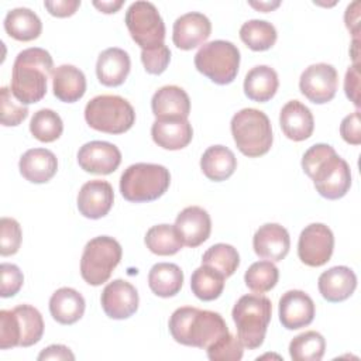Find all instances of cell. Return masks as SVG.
Wrapping results in <instances>:
<instances>
[{
	"instance_id": "obj_33",
	"label": "cell",
	"mask_w": 361,
	"mask_h": 361,
	"mask_svg": "<svg viewBox=\"0 0 361 361\" xmlns=\"http://www.w3.org/2000/svg\"><path fill=\"white\" fill-rule=\"evenodd\" d=\"M224 276L214 268L202 264L196 268L190 278V289L193 295L204 302L217 299L224 289Z\"/></svg>"
},
{
	"instance_id": "obj_52",
	"label": "cell",
	"mask_w": 361,
	"mask_h": 361,
	"mask_svg": "<svg viewBox=\"0 0 361 361\" xmlns=\"http://www.w3.org/2000/svg\"><path fill=\"white\" fill-rule=\"evenodd\" d=\"M281 3L279 1H259V3H255V1H250V6L262 11V13H267V11H271L274 8H276Z\"/></svg>"
},
{
	"instance_id": "obj_38",
	"label": "cell",
	"mask_w": 361,
	"mask_h": 361,
	"mask_svg": "<svg viewBox=\"0 0 361 361\" xmlns=\"http://www.w3.org/2000/svg\"><path fill=\"white\" fill-rule=\"evenodd\" d=\"M31 134L41 142H52L62 135L63 123L58 113L51 109H41L34 113L30 121Z\"/></svg>"
},
{
	"instance_id": "obj_41",
	"label": "cell",
	"mask_w": 361,
	"mask_h": 361,
	"mask_svg": "<svg viewBox=\"0 0 361 361\" xmlns=\"http://www.w3.org/2000/svg\"><path fill=\"white\" fill-rule=\"evenodd\" d=\"M0 109H1V124L6 127L21 124L28 116V107L13 96L11 90L6 86L0 89Z\"/></svg>"
},
{
	"instance_id": "obj_28",
	"label": "cell",
	"mask_w": 361,
	"mask_h": 361,
	"mask_svg": "<svg viewBox=\"0 0 361 361\" xmlns=\"http://www.w3.org/2000/svg\"><path fill=\"white\" fill-rule=\"evenodd\" d=\"M279 86L278 73L268 65H258L250 69L244 78V93L258 103L271 100Z\"/></svg>"
},
{
	"instance_id": "obj_17",
	"label": "cell",
	"mask_w": 361,
	"mask_h": 361,
	"mask_svg": "<svg viewBox=\"0 0 361 361\" xmlns=\"http://www.w3.org/2000/svg\"><path fill=\"white\" fill-rule=\"evenodd\" d=\"M114 200L113 188L107 180L93 179L86 182L78 193V209L82 216L87 219L104 217Z\"/></svg>"
},
{
	"instance_id": "obj_22",
	"label": "cell",
	"mask_w": 361,
	"mask_h": 361,
	"mask_svg": "<svg viewBox=\"0 0 361 361\" xmlns=\"http://www.w3.org/2000/svg\"><path fill=\"white\" fill-rule=\"evenodd\" d=\"M319 292L327 302H343L348 299L357 288V276L348 267L338 265L324 271L317 281Z\"/></svg>"
},
{
	"instance_id": "obj_10",
	"label": "cell",
	"mask_w": 361,
	"mask_h": 361,
	"mask_svg": "<svg viewBox=\"0 0 361 361\" xmlns=\"http://www.w3.org/2000/svg\"><path fill=\"white\" fill-rule=\"evenodd\" d=\"M126 25L131 38L141 49L164 45L165 24L158 8L151 1H134L126 11Z\"/></svg>"
},
{
	"instance_id": "obj_47",
	"label": "cell",
	"mask_w": 361,
	"mask_h": 361,
	"mask_svg": "<svg viewBox=\"0 0 361 361\" xmlns=\"http://www.w3.org/2000/svg\"><path fill=\"white\" fill-rule=\"evenodd\" d=\"M360 65L353 63L347 72L344 79V92L345 96L354 103L355 107H360Z\"/></svg>"
},
{
	"instance_id": "obj_15",
	"label": "cell",
	"mask_w": 361,
	"mask_h": 361,
	"mask_svg": "<svg viewBox=\"0 0 361 361\" xmlns=\"http://www.w3.org/2000/svg\"><path fill=\"white\" fill-rule=\"evenodd\" d=\"M314 312L312 298L303 290H288L279 299V322L288 330L309 326L314 319Z\"/></svg>"
},
{
	"instance_id": "obj_20",
	"label": "cell",
	"mask_w": 361,
	"mask_h": 361,
	"mask_svg": "<svg viewBox=\"0 0 361 361\" xmlns=\"http://www.w3.org/2000/svg\"><path fill=\"white\" fill-rule=\"evenodd\" d=\"M151 109L158 120L188 118L190 113V99L182 87L166 85L154 93Z\"/></svg>"
},
{
	"instance_id": "obj_46",
	"label": "cell",
	"mask_w": 361,
	"mask_h": 361,
	"mask_svg": "<svg viewBox=\"0 0 361 361\" xmlns=\"http://www.w3.org/2000/svg\"><path fill=\"white\" fill-rule=\"evenodd\" d=\"M340 134L343 140L351 145L361 144V123L358 110L343 118L340 124Z\"/></svg>"
},
{
	"instance_id": "obj_8",
	"label": "cell",
	"mask_w": 361,
	"mask_h": 361,
	"mask_svg": "<svg viewBox=\"0 0 361 361\" xmlns=\"http://www.w3.org/2000/svg\"><path fill=\"white\" fill-rule=\"evenodd\" d=\"M196 69L217 85L231 83L240 66L238 48L224 39L204 44L195 55Z\"/></svg>"
},
{
	"instance_id": "obj_25",
	"label": "cell",
	"mask_w": 361,
	"mask_h": 361,
	"mask_svg": "<svg viewBox=\"0 0 361 361\" xmlns=\"http://www.w3.org/2000/svg\"><path fill=\"white\" fill-rule=\"evenodd\" d=\"M20 173L32 183H45L58 171L55 154L47 148H32L25 151L18 162Z\"/></svg>"
},
{
	"instance_id": "obj_42",
	"label": "cell",
	"mask_w": 361,
	"mask_h": 361,
	"mask_svg": "<svg viewBox=\"0 0 361 361\" xmlns=\"http://www.w3.org/2000/svg\"><path fill=\"white\" fill-rule=\"evenodd\" d=\"M0 228V254L3 257L14 255L20 250L23 238V231L18 221L11 217H1Z\"/></svg>"
},
{
	"instance_id": "obj_3",
	"label": "cell",
	"mask_w": 361,
	"mask_h": 361,
	"mask_svg": "<svg viewBox=\"0 0 361 361\" xmlns=\"http://www.w3.org/2000/svg\"><path fill=\"white\" fill-rule=\"evenodd\" d=\"M172 338L183 345L206 350L226 336L228 327L220 313L192 306L178 307L169 319Z\"/></svg>"
},
{
	"instance_id": "obj_5",
	"label": "cell",
	"mask_w": 361,
	"mask_h": 361,
	"mask_svg": "<svg viewBox=\"0 0 361 361\" xmlns=\"http://www.w3.org/2000/svg\"><path fill=\"white\" fill-rule=\"evenodd\" d=\"M169 183L171 173L165 166L138 162L121 173L120 192L126 200L133 203L152 202L168 190Z\"/></svg>"
},
{
	"instance_id": "obj_49",
	"label": "cell",
	"mask_w": 361,
	"mask_h": 361,
	"mask_svg": "<svg viewBox=\"0 0 361 361\" xmlns=\"http://www.w3.org/2000/svg\"><path fill=\"white\" fill-rule=\"evenodd\" d=\"M38 360L39 361H42V360H71V361H73L75 355L66 345L52 344L39 353Z\"/></svg>"
},
{
	"instance_id": "obj_19",
	"label": "cell",
	"mask_w": 361,
	"mask_h": 361,
	"mask_svg": "<svg viewBox=\"0 0 361 361\" xmlns=\"http://www.w3.org/2000/svg\"><path fill=\"white\" fill-rule=\"evenodd\" d=\"M175 227L178 228L183 244L195 248L209 238L212 220L204 209L199 206H189L176 216Z\"/></svg>"
},
{
	"instance_id": "obj_45",
	"label": "cell",
	"mask_w": 361,
	"mask_h": 361,
	"mask_svg": "<svg viewBox=\"0 0 361 361\" xmlns=\"http://www.w3.org/2000/svg\"><path fill=\"white\" fill-rule=\"evenodd\" d=\"M0 274H1V288H0V295L1 298H11L23 286L24 276L20 268L14 264L3 262L0 265Z\"/></svg>"
},
{
	"instance_id": "obj_12",
	"label": "cell",
	"mask_w": 361,
	"mask_h": 361,
	"mask_svg": "<svg viewBox=\"0 0 361 361\" xmlns=\"http://www.w3.org/2000/svg\"><path fill=\"white\" fill-rule=\"evenodd\" d=\"M338 73L333 65L313 63L307 66L299 79L302 94L314 104L330 102L337 92Z\"/></svg>"
},
{
	"instance_id": "obj_21",
	"label": "cell",
	"mask_w": 361,
	"mask_h": 361,
	"mask_svg": "<svg viewBox=\"0 0 361 361\" xmlns=\"http://www.w3.org/2000/svg\"><path fill=\"white\" fill-rule=\"evenodd\" d=\"M151 135L158 147L176 151L189 145L193 138V128L188 118H157L151 127Z\"/></svg>"
},
{
	"instance_id": "obj_34",
	"label": "cell",
	"mask_w": 361,
	"mask_h": 361,
	"mask_svg": "<svg viewBox=\"0 0 361 361\" xmlns=\"http://www.w3.org/2000/svg\"><path fill=\"white\" fill-rule=\"evenodd\" d=\"M145 245L151 252L165 257L176 254L182 248L183 241L175 226L157 224L147 231Z\"/></svg>"
},
{
	"instance_id": "obj_11",
	"label": "cell",
	"mask_w": 361,
	"mask_h": 361,
	"mask_svg": "<svg viewBox=\"0 0 361 361\" xmlns=\"http://www.w3.org/2000/svg\"><path fill=\"white\" fill-rule=\"evenodd\" d=\"M334 250L333 231L323 223L306 226L298 241L299 259L307 267H322L330 261Z\"/></svg>"
},
{
	"instance_id": "obj_51",
	"label": "cell",
	"mask_w": 361,
	"mask_h": 361,
	"mask_svg": "<svg viewBox=\"0 0 361 361\" xmlns=\"http://www.w3.org/2000/svg\"><path fill=\"white\" fill-rule=\"evenodd\" d=\"M124 4L123 0H117V1H93V6L96 8H99L102 13H106V14H111V13H116L121 6Z\"/></svg>"
},
{
	"instance_id": "obj_48",
	"label": "cell",
	"mask_w": 361,
	"mask_h": 361,
	"mask_svg": "<svg viewBox=\"0 0 361 361\" xmlns=\"http://www.w3.org/2000/svg\"><path fill=\"white\" fill-rule=\"evenodd\" d=\"M45 8L49 14L55 17H69L76 13L80 6V0H55V1H44Z\"/></svg>"
},
{
	"instance_id": "obj_29",
	"label": "cell",
	"mask_w": 361,
	"mask_h": 361,
	"mask_svg": "<svg viewBox=\"0 0 361 361\" xmlns=\"http://www.w3.org/2000/svg\"><path fill=\"white\" fill-rule=\"evenodd\" d=\"M200 168L207 179L221 182L234 173L237 168V158L230 148L224 145H212L203 152L200 158Z\"/></svg>"
},
{
	"instance_id": "obj_1",
	"label": "cell",
	"mask_w": 361,
	"mask_h": 361,
	"mask_svg": "<svg viewBox=\"0 0 361 361\" xmlns=\"http://www.w3.org/2000/svg\"><path fill=\"white\" fill-rule=\"evenodd\" d=\"M302 168L319 195L329 200L340 199L350 190V166L329 144L312 145L302 157Z\"/></svg>"
},
{
	"instance_id": "obj_53",
	"label": "cell",
	"mask_w": 361,
	"mask_h": 361,
	"mask_svg": "<svg viewBox=\"0 0 361 361\" xmlns=\"http://www.w3.org/2000/svg\"><path fill=\"white\" fill-rule=\"evenodd\" d=\"M358 38H353V42H351V58H353V63L355 65H360L358 63Z\"/></svg>"
},
{
	"instance_id": "obj_14",
	"label": "cell",
	"mask_w": 361,
	"mask_h": 361,
	"mask_svg": "<svg viewBox=\"0 0 361 361\" xmlns=\"http://www.w3.org/2000/svg\"><path fill=\"white\" fill-rule=\"evenodd\" d=\"M79 166L90 173L109 175L113 173L120 162V149L107 141H90L83 144L78 151Z\"/></svg>"
},
{
	"instance_id": "obj_31",
	"label": "cell",
	"mask_w": 361,
	"mask_h": 361,
	"mask_svg": "<svg viewBox=\"0 0 361 361\" xmlns=\"http://www.w3.org/2000/svg\"><path fill=\"white\" fill-rule=\"evenodd\" d=\"M148 285L157 296H175L183 285V272L176 264L158 262L149 269Z\"/></svg>"
},
{
	"instance_id": "obj_50",
	"label": "cell",
	"mask_w": 361,
	"mask_h": 361,
	"mask_svg": "<svg viewBox=\"0 0 361 361\" xmlns=\"http://www.w3.org/2000/svg\"><path fill=\"white\" fill-rule=\"evenodd\" d=\"M345 27L353 34V38H358L360 34V1H353L344 14Z\"/></svg>"
},
{
	"instance_id": "obj_36",
	"label": "cell",
	"mask_w": 361,
	"mask_h": 361,
	"mask_svg": "<svg viewBox=\"0 0 361 361\" xmlns=\"http://www.w3.org/2000/svg\"><path fill=\"white\" fill-rule=\"evenodd\" d=\"M326 340L317 331H305L292 338L289 355L293 361H319L323 358Z\"/></svg>"
},
{
	"instance_id": "obj_24",
	"label": "cell",
	"mask_w": 361,
	"mask_h": 361,
	"mask_svg": "<svg viewBox=\"0 0 361 361\" xmlns=\"http://www.w3.org/2000/svg\"><path fill=\"white\" fill-rule=\"evenodd\" d=\"M131 61L128 54L117 47L104 49L96 62V75L102 85L114 87L124 83L130 73Z\"/></svg>"
},
{
	"instance_id": "obj_16",
	"label": "cell",
	"mask_w": 361,
	"mask_h": 361,
	"mask_svg": "<svg viewBox=\"0 0 361 361\" xmlns=\"http://www.w3.org/2000/svg\"><path fill=\"white\" fill-rule=\"evenodd\" d=\"M172 32L173 44L179 49L189 51L202 45L210 37L212 23L204 14L190 11L175 20Z\"/></svg>"
},
{
	"instance_id": "obj_7",
	"label": "cell",
	"mask_w": 361,
	"mask_h": 361,
	"mask_svg": "<svg viewBox=\"0 0 361 361\" xmlns=\"http://www.w3.org/2000/svg\"><path fill=\"white\" fill-rule=\"evenodd\" d=\"M86 123L102 133L123 134L135 121L133 106L117 94H100L87 102L85 107Z\"/></svg>"
},
{
	"instance_id": "obj_18",
	"label": "cell",
	"mask_w": 361,
	"mask_h": 361,
	"mask_svg": "<svg viewBox=\"0 0 361 361\" xmlns=\"http://www.w3.org/2000/svg\"><path fill=\"white\" fill-rule=\"evenodd\" d=\"M252 247L258 257L278 262L288 255L290 248V237L283 226L278 223H267L255 231Z\"/></svg>"
},
{
	"instance_id": "obj_26",
	"label": "cell",
	"mask_w": 361,
	"mask_h": 361,
	"mask_svg": "<svg viewBox=\"0 0 361 361\" xmlns=\"http://www.w3.org/2000/svg\"><path fill=\"white\" fill-rule=\"evenodd\" d=\"M52 90L56 99L65 103H75L86 92V78L73 65H61L52 72Z\"/></svg>"
},
{
	"instance_id": "obj_27",
	"label": "cell",
	"mask_w": 361,
	"mask_h": 361,
	"mask_svg": "<svg viewBox=\"0 0 361 361\" xmlns=\"http://www.w3.org/2000/svg\"><path fill=\"white\" fill-rule=\"evenodd\" d=\"M83 296L72 288L56 289L49 299V313L61 324H73L85 313Z\"/></svg>"
},
{
	"instance_id": "obj_43",
	"label": "cell",
	"mask_w": 361,
	"mask_h": 361,
	"mask_svg": "<svg viewBox=\"0 0 361 361\" xmlns=\"http://www.w3.org/2000/svg\"><path fill=\"white\" fill-rule=\"evenodd\" d=\"M169 61H171V51L165 44L152 49L141 51V62L145 71L151 75H161L168 68Z\"/></svg>"
},
{
	"instance_id": "obj_30",
	"label": "cell",
	"mask_w": 361,
	"mask_h": 361,
	"mask_svg": "<svg viewBox=\"0 0 361 361\" xmlns=\"http://www.w3.org/2000/svg\"><path fill=\"white\" fill-rule=\"evenodd\" d=\"M4 30L11 38L25 42L39 37L42 23L32 10L27 7H17L6 14Z\"/></svg>"
},
{
	"instance_id": "obj_6",
	"label": "cell",
	"mask_w": 361,
	"mask_h": 361,
	"mask_svg": "<svg viewBox=\"0 0 361 361\" xmlns=\"http://www.w3.org/2000/svg\"><path fill=\"white\" fill-rule=\"evenodd\" d=\"M231 134L241 154L257 158L271 149L274 135L268 116L257 109H243L231 118Z\"/></svg>"
},
{
	"instance_id": "obj_9",
	"label": "cell",
	"mask_w": 361,
	"mask_h": 361,
	"mask_svg": "<svg viewBox=\"0 0 361 361\" xmlns=\"http://www.w3.org/2000/svg\"><path fill=\"white\" fill-rule=\"evenodd\" d=\"M123 255L121 245L109 235L92 238L83 248L80 258V275L85 282L99 286L109 281L113 269Z\"/></svg>"
},
{
	"instance_id": "obj_13",
	"label": "cell",
	"mask_w": 361,
	"mask_h": 361,
	"mask_svg": "<svg viewBox=\"0 0 361 361\" xmlns=\"http://www.w3.org/2000/svg\"><path fill=\"white\" fill-rule=\"evenodd\" d=\"M138 292L124 279H114L102 292L100 303L110 319L123 320L133 316L138 309Z\"/></svg>"
},
{
	"instance_id": "obj_37",
	"label": "cell",
	"mask_w": 361,
	"mask_h": 361,
	"mask_svg": "<svg viewBox=\"0 0 361 361\" xmlns=\"http://www.w3.org/2000/svg\"><path fill=\"white\" fill-rule=\"evenodd\" d=\"M202 264L214 268L224 278H228L237 271L240 265V255L233 245L219 243L207 248L202 257Z\"/></svg>"
},
{
	"instance_id": "obj_2",
	"label": "cell",
	"mask_w": 361,
	"mask_h": 361,
	"mask_svg": "<svg viewBox=\"0 0 361 361\" xmlns=\"http://www.w3.org/2000/svg\"><path fill=\"white\" fill-rule=\"evenodd\" d=\"M54 72L51 54L38 47L18 52L13 63L10 90L23 104L39 102L47 94V82Z\"/></svg>"
},
{
	"instance_id": "obj_44",
	"label": "cell",
	"mask_w": 361,
	"mask_h": 361,
	"mask_svg": "<svg viewBox=\"0 0 361 361\" xmlns=\"http://www.w3.org/2000/svg\"><path fill=\"white\" fill-rule=\"evenodd\" d=\"M20 347V333L13 310H0V348Z\"/></svg>"
},
{
	"instance_id": "obj_40",
	"label": "cell",
	"mask_w": 361,
	"mask_h": 361,
	"mask_svg": "<svg viewBox=\"0 0 361 361\" xmlns=\"http://www.w3.org/2000/svg\"><path fill=\"white\" fill-rule=\"evenodd\" d=\"M244 345L231 333H227L206 348L210 361H238L243 358Z\"/></svg>"
},
{
	"instance_id": "obj_35",
	"label": "cell",
	"mask_w": 361,
	"mask_h": 361,
	"mask_svg": "<svg viewBox=\"0 0 361 361\" xmlns=\"http://www.w3.org/2000/svg\"><path fill=\"white\" fill-rule=\"evenodd\" d=\"M275 27L265 20H250L240 28L241 41L252 51H267L276 41Z\"/></svg>"
},
{
	"instance_id": "obj_23",
	"label": "cell",
	"mask_w": 361,
	"mask_h": 361,
	"mask_svg": "<svg viewBox=\"0 0 361 361\" xmlns=\"http://www.w3.org/2000/svg\"><path fill=\"white\" fill-rule=\"evenodd\" d=\"M279 124L292 141L307 140L314 130V118L307 106L299 100H289L281 110Z\"/></svg>"
},
{
	"instance_id": "obj_32",
	"label": "cell",
	"mask_w": 361,
	"mask_h": 361,
	"mask_svg": "<svg viewBox=\"0 0 361 361\" xmlns=\"http://www.w3.org/2000/svg\"><path fill=\"white\" fill-rule=\"evenodd\" d=\"M11 310L20 333V347L37 344L44 334V320L41 313L31 305H18Z\"/></svg>"
},
{
	"instance_id": "obj_4",
	"label": "cell",
	"mask_w": 361,
	"mask_h": 361,
	"mask_svg": "<svg viewBox=\"0 0 361 361\" xmlns=\"http://www.w3.org/2000/svg\"><path fill=\"white\" fill-rule=\"evenodd\" d=\"M271 314L272 303L261 293H248L237 300L231 316L235 323L237 338L245 348L255 350L262 345Z\"/></svg>"
},
{
	"instance_id": "obj_39",
	"label": "cell",
	"mask_w": 361,
	"mask_h": 361,
	"mask_svg": "<svg viewBox=\"0 0 361 361\" xmlns=\"http://www.w3.org/2000/svg\"><path fill=\"white\" fill-rule=\"evenodd\" d=\"M279 279V271L272 261H258L250 265L245 271L244 281L248 289L255 293H265L271 290Z\"/></svg>"
}]
</instances>
